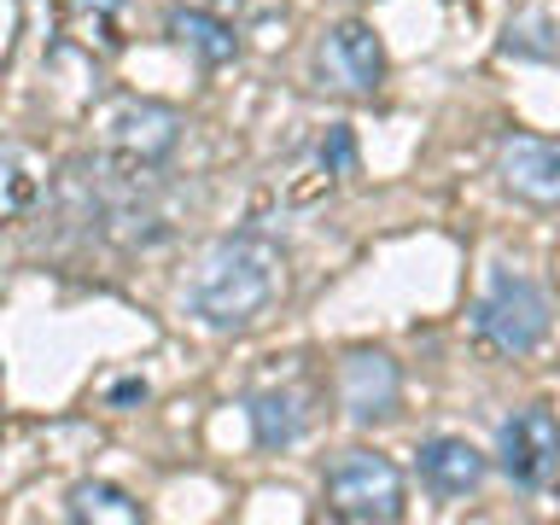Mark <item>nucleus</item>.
<instances>
[{"mask_svg":"<svg viewBox=\"0 0 560 525\" xmlns=\"http://www.w3.org/2000/svg\"><path fill=\"white\" fill-rule=\"evenodd\" d=\"M280 292H287V245L262 228H240L199 257L182 304L210 332H245L280 304Z\"/></svg>","mask_w":560,"mask_h":525,"instance_id":"f257e3e1","label":"nucleus"},{"mask_svg":"<svg viewBox=\"0 0 560 525\" xmlns=\"http://www.w3.org/2000/svg\"><path fill=\"white\" fill-rule=\"evenodd\" d=\"M322 502L332 520L392 525L402 520V472L380 450H345V455H332V467L322 479Z\"/></svg>","mask_w":560,"mask_h":525,"instance_id":"f03ea898","label":"nucleus"},{"mask_svg":"<svg viewBox=\"0 0 560 525\" xmlns=\"http://www.w3.org/2000/svg\"><path fill=\"white\" fill-rule=\"evenodd\" d=\"M542 332H549V298L525 275H497L490 292L472 304V339L497 357H525L542 345Z\"/></svg>","mask_w":560,"mask_h":525,"instance_id":"7ed1b4c3","label":"nucleus"},{"mask_svg":"<svg viewBox=\"0 0 560 525\" xmlns=\"http://www.w3.org/2000/svg\"><path fill=\"white\" fill-rule=\"evenodd\" d=\"M182 112H170V105L158 100H122L112 117H105V158L129 175V182H140V175H158L175 158V147H182Z\"/></svg>","mask_w":560,"mask_h":525,"instance_id":"20e7f679","label":"nucleus"},{"mask_svg":"<svg viewBox=\"0 0 560 525\" xmlns=\"http://www.w3.org/2000/svg\"><path fill=\"white\" fill-rule=\"evenodd\" d=\"M502 472L514 479L520 490H542L560 472V415L532 402V409H514L502 420Z\"/></svg>","mask_w":560,"mask_h":525,"instance_id":"39448f33","label":"nucleus"},{"mask_svg":"<svg viewBox=\"0 0 560 525\" xmlns=\"http://www.w3.org/2000/svg\"><path fill=\"white\" fill-rule=\"evenodd\" d=\"M315 77H322V88H339V94H374L385 82V47L374 24H362V18L332 24L322 47H315Z\"/></svg>","mask_w":560,"mask_h":525,"instance_id":"423d86ee","label":"nucleus"},{"mask_svg":"<svg viewBox=\"0 0 560 525\" xmlns=\"http://www.w3.org/2000/svg\"><path fill=\"white\" fill-rule=\"evenodd\" d=\"M497 175H502V187L514 192V199L555 210L560 205V140L508 135L497 147Z\"/></svg>","mask_w":560,"mask_h":525,"instance_id":"0eeeda50","label":"nucleus"},{"mask_svg":"<svg viewBox=\"0 0 560 525\" xmlns=\"http://www.w3.org/2000/svg\"><path fill=\"white\" fill-rule=\"evenodd\" d=\"M339 402H345V415L357 420V427H380V420H392L397 402H402L397 362L380 357V350H357V357H345V368H339Z\"/></svg>","mask_w":560,"mask_h":525,"instance_id":"6e6552de","label":"nucleus"},{"mask_svg":"<svg viewBox=\"0 0 560 525\" xmlns=\"http://www.w3.org/2000/svg\"><path fill=\"white\" fill-rule=\"evenodd\" d=\"M485 450H472L467 438H427L420 444V479H427L438 497H472L485 485Z\"/></svg>","mask_w":560,"mask_h":525,"instance_id":"1a4fd4ad","label":"nucleus"},{"mask_svg":"<svg viewBox=\"0 0 560 525\" xmlns=\"http://www.w3.org/2000/svg\"><path fill=\"white\" fill-rule=\"evenodd\" d=\"M164 24H170V35H175V42H182L199 65L240 59V35H234V24H228V18H217V12H205V7H175Z\"/></svg>","mask_w":560,"mask_h":525,"instance_id":"9d476101","label":"nucleus"},{"mask_svg":"<svg viewBox=\"0 0 560 525\" xmlns=\"http://www.w3.org/2000/svg\"><path fill=\"white\" fill-rule=\"evenodd\" d=\"M42 192H47L42 158L30 147H18V140H0V222L30 217V210L42 205Z\"/></svg>","mask_w":560,"mask_h":525,"instance_id":"9b49d317","label":"nucleus"},{"mask_svg":"<svg viewBox=\"0 0 560 525\" xmlns=\"http://www.w3.org/2000/svg\"><path fill=\"white\" fill-rule=\"evenodd\" d=\"M65 514L82 520V525H140V520H147V508H140L129 490H117V485L82 479V485H70Z\"/></svg>","mask_w":560,"mask_h":525,"instance_id":"f8f14e48","label":"nucleus"},{"mask_svg":"<svg viewBox=\"0 0 560 525\" xmlns=\"http://www.w3.org/2000/svg\"><path fill=\"white\" fill-rule=\"evenodd\" d=\"M252 427H257V444L262 450H287V444H298L304 438V427H310V415H304V397L298 392H262V397H252Z\"/></svg>","mask_w":560,"mask_h":525,"instance_id":"ddd939ff","label":"nucleus"},{"mask_svg":"<svg viewBox=\"0 0 560 525\" xmlns=\"http://www.w3.org/2000/svg\"><path fill=\"white\" fill-rule=\"evenodd\" d=\"M18 24H24V7L18 0H0V65L12 59V42H18Z\"/></svg>","mask_w":560,"mask_h":525,"instance_id":"4468645a","label":"nucleus"},{"mask_svg":"<svg viewBox=\"0 0 560 525\" xmlns=\"http://www.w3.org/2000/svg\"><path fill=\"white\" fill-rule=\"evenodd\" d=\"M112 397H117V402H135V397H147V385H135V380H129V385H117Z\"/></svg>","mask_w":560,"mask_h":525,"instance_id":"2eb2a0df","label":"nucleus"},{"mask_svg":"<svg viewBox=\"0 0 560 525\" xmlns=\"http://www.w3.org/2000/svg\"><path fill=\"white\" fill-rule=\"evenodd\" d=\"M82 7H94V12H117L122 0H82Z\"/></svg>","mask_w":560,"mask_h":525,"instance_id":"dca6fc26","label":"nucleus"},{"mask_svg":"<svg viewBox=\"0 0 560 525\" xmlns=\"http://www.w3.org/2000/svg\"><path fill=\"white\" fill-rule=\"evenodd\" d=\"M222 7H228V0H222ZM234 7H240V0H234Z\"/></svg>","mask_w":560,"mask_h":525,"instance_id":"f3484780","label":"nucleus"}]
</instances>
